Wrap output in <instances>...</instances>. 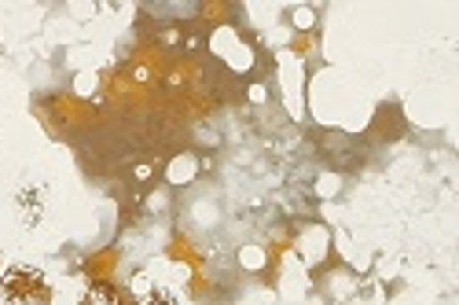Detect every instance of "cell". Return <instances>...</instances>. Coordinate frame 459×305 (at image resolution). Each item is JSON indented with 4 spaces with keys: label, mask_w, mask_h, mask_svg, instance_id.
<instances>
[{
    "label": "cell",
    "mask_w": 459,
    "mask_h": 305,
    "mask_svg": "<svg viewBox=\"0 0 459 305\" xmlns=\"http://www.w3.org/2000/svg\"><path fill=\"white\" fill-rule=\"evenodd\" d=\"M0 291H4L8 305H37L48 294V280L37 265H8L4 276H0Z\"/></svg>",
    "instance_id": "cell-1"
},
{
    "label": "cell",
    "mask_w": 459,
    "mask_h": 305,
    "mask_svg": "<svg viewBox=\"0 0 459 305\" xmlns=\"http://www.w3.org/2000/svg\"><path fill=\"white\" fill-rule=\"evenodd\" d=\"M4 269H8V261H4V254H0V276H4Z\"/></svg>",
    "instance_id": "cell-4"
},
{
    "label": "cell",
    "mask_w": 459,
    "mask_h": 305,
    "mask_svg": "<svg viewBox=\"0 0 459 305\" xmlns=\"http://www.w3.org/2000/svg\"><path fill=\"white\" fill-rule=\"evenodd\" d=\"M137 305H180V294L173 287H151Z\"/></svg>",
    "instance_id": "cell-3"
},
{
    "label": "cell",
    "mask_w": 459,
    "mask_h": 305,
    "mask_svg": "<svg viewBox=\"0 0 459 305\" xmlns=\"http://www.w3.org/2000/svg\"><path fill=\"white\" fill-rule=\"evenodd\" d=\"M15 206H19V213H22V225H26V229L41 225L44 213H48V188H44V184H22V188L15 191Z\"/></svg>",
    "instance_id": "cell-2"
}]
</instances>
